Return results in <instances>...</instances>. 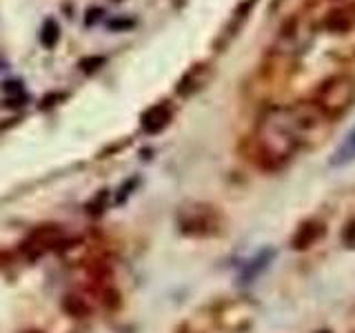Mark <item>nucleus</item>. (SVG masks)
Listing matches in <instances>:
<instances>
[{
  "label": "nucleus",
  "mask_w": 355,
  "mask_h": 333,
  "mask_svg": "<svg viewBox=\"0 0 355 333\" xmlns=\"http://www.w3.org/2000/svg\"><path fill=\"white\" fill-rule=\"evenodd\" d=\"M253 142H255L258 160L266 169H277V166L291 160L295 151L302 147V142L297 138L288 107L286 109L275 107L266 111L260 118L258 127H255Z\"/></svg>",
  "instance_id": "obj_1"
},
{
  "label": "nucleus",
  "mask_w": 355,
  "mask_h": 333,
  "mask_svg": "<svg viewBox=\"0 0 355 333\" xmlns=\"http://www.w3.org/2000/svg\"><path fill=\"white\" fill-rule=\"evenodd\" d=\"M313 103L324 111V116L331 122L347 116L355 105V78L347 74L329 78L320 85Z\"/></svg>",
  "instance_id": "obj_2"
},
{
  "label": "nucleus",
  "mask_w": 355,
  "mask_h": 333,
  "mask_svg": "<svg viewBox=\"0 0 355 333\" xmlns=\"http://www.w3.org/2000/svg\"><path fill=\"white\" fill-rule=\"evenodd\" d=\"M180 225L182 231L191 233V236H214L222 227V218L214 207L196 205L191 209H182Z\"/></svg>",
  "instance_id": "obj_3"
},
{
  "label": "nucleus",
  "mask_w": 355,
  "mask_h": 333,
  "mask_svg": "<svg viewBox=\"0 0 355 333\" xmlns=\"http://www.w3.org/2000/svg\"><path fill=\"white\" fill-rule=\"evenodd\" d=\"M171 122V107L166 103H158L142 114V129L147 133H160Z\"/></svg>",
  "instance_id": "obj_4"
},
{
  "label": "nucleus",
  "mask_w": 355,
  "mask_h": 333,
  "mask_svg": "<svg viewBox=\"0 0 355 333\" xmlns=\"http://www.w3.org/2000/svg\"><path fill=\"white\" fill-rule=\"evenodd\" d=\"M207 80H209V69H207V65H193L191 69H189V71L182 76L180 85H178V94H182V96L193 94L196 89L205 87Z\"/></svg>",
  "instance_id": "obj_5"
},
{
  "label": "nucleus",
  "mask_w": 355,
  "mask_h": 333,
  "mask_svg": "<svg viewBox=\"0 0 355 333\" xmlns=\"http://www.w3.org/2000/svg\"><path fill=\"white\" fill-rule=\"evenodd\" d=\"M355 160V127L344 136V140L336 147L331 155V164L333 166H347Z\"/></svg>",
  "instance_id": "obj_6"
},
{
  "label": "nucleus",
  "mask_w": 355,
  "mask_h": 333,
  "mask_svg": "<svg viewBox=\"0 0 355 333\" xmlns=\"http://www.w3.org/2000/svg\"><path fill=\"white\" fill-rule=\"evenodd\" d=\"M322 233V227L320 225H313V222H306L297 229L295 238H293V247L295 249H309L311 244H313Z\"/></svg>",
  "instance_id": "obj_7"
},
{
  "label": "nucleus",
  "mask_w": 355,
  "mask_h": 333,
  "mask_svg": "<svg viewBox=\"0 0 355 333\" xmlns=\"http://www.w3.org/2000/svg\"><path fill=\"white\" fill-rule=\"evenodd\" d=\"M60 40V25L55 18H47L42 22V29H40V42L44 49H53L55 44Z\"/></svg>",
  "instance_id": "obj_8"
},
{
  "label": "nucleus",
  "mask_w": 355,
  "mask_h": 333,
  "mask_svg": "<svg viewBox=\"0 0 355 333\" xmlns=\"http://www.w3.org/2000/svg\"><path fill=\"white\" fill-rule=\"evenodd\" d=\"M273 255H275V251H271V249H264V251L258 255V258L251 260V262L247 264V269H244V273H242L244 280L249 282V280H253V278L258 275L260 271H264L266 266H269V262L273 260Z\"/></svg>",
  "instance_id": "obj_9"
},
{
  "label": "nucleus",
  "mask_w": 355,
  "mask_h": 333,
  "mask_svg": "<svg viewBox=\"0 0 355 333\" xmlns=\"http://www.w3.org/2000/svg\"><path fill=\"white\" fill-rule=\"evenodd\" d=\"M105 62H107L105 56H87V58H83L80 62H78V67H80V69H83L85 74H94V71H98Z\"/></svg>",
  "instance_id": "obj_10"
},
{
  "label": "nucleus",
  "mask_w": 355,
  "mask_h": 333,
  "mask_svg": "<svg viewBox=\"0 0 355 333\" xmlns=\"http://www.w3.org/2000/svg\"><path fill=\"white\" fill-rule=\"evenodd\" d=\"M133 25H136V20H133V18H114V20H109V29L111 31L131 29Z\"/></svg>",
  "instance_id": "obj_11"
},
{
  "label": "nucleus",
  "mask_w": 355,
  "mask_h": 333,
  "mask_svg": "<svg viewBox=\"0 0 355 333\" xmlns=\"http://www.w3.org/2000/svg\"><path fill=\"white\" fill-rule=\"evenodd\" d=\"M103 16H105V11L100 9V7L89 9V11H87V18H85V25H87V27H92V25H96V22H98L100 18H103Z\"/></svg>",
  "instance_id": "obj_12"
},
{
  "label": "nucleus",
  "mask_w": 355,
  "mask_h": 333,
  "mask_svg": "<svg viewBox=\"0 0 355 333\" xmlns=\"http://www.w3.org/2000/svg\"><path fill=\"white\" fill-rule=\"evenodd\" d=\"M3 92L5 94H22V83H16V80H9V83H5L3 85Z\"/></svg>",
  "instance_id": "obj_13"
},
{
  "label": "nucleus",
  "mask_w": 355,
  "mask_h": 333,
  "mask_svg": "<svg viewBox=\"0 0 355 333\" xmlns=\"http://www.w3.org/2000/svg\"><path fill=\"white\" fill-rule=\"evenodd\" d=\"M27 333H40V331H27Z\"/></svg>",
  "instance_id": "obj_14"
}]
</instances>
